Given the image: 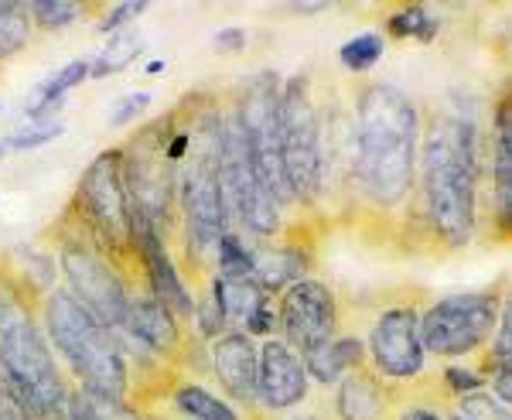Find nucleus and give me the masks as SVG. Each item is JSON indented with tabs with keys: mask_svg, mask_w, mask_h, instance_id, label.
Instances as JSON below:
<instances>
[{
	"mask_svg": "<svg viewBox=\"0 0 512 420\" xmlns=\"http://www.w3.org/2000/svg\"><path fill=\"white\" fill-rule=\"evenodd\" d=\"M359 151H355V175L362 192L376 205L393 209L403 202L414 181L417 154V110L407 93L396 86H369L359 96Z\"/></svg>",
	"mask_w": 512,
	"mask_h": 420,
	"instance_id": "nucleus-1",
	"label": "nucleus"
},
{
	"mask_svg": "<svg viewBox=\"0 0 512 420\" xmlns=\"http://www.w3.org/2000/svg\"><path fill=\"white\" fill-rule=\"evenodd\" d=\"M41 321H45V335L55 356L69 366L86 400L120 407L130 390L127 352H123L120 335L103 325L69 287L48 291Z\"/></svg>",
	"mask_w": 512,
	"mask_h": 420,
	"instance_id": "nucleus-2",
	"label": "nucleus"
},
{
	"mask_svg": "<svg viewBox=\"0 0 512 420\" xmlns=\"http://www.w3.org/2000/svg\"><path fill=\"white\" fill-rule=\"evenodd\" d=\"M478 147L465 120H437L424 147V199L434 233L461 246L475 226Z\"/></svg>",
	"mask_w": 512,
	"mask_h": 420,
	"instance_id": "nucleus-3",
	"label": "nucleus"
},
{
	"mask_svg": "<svg viewBox=\"0 0 512 420\" xmlns=\"http://www.w3.org/2000/svg\"><path fill=\"white\" fill-rule=\"evenodd\" d=\"M222 127L226 120L219 117V110L198 113V120H192V151L178 168V209L185 219L188 253L216 250V243L229 233V222H233L219 168Z\"/></svg>",
	"mask_w": 512,
	"mask_h": 420,
	"instance_id": "nucleus-4",
	"label": "nucleus"
},
{
	"mask_svg": "<svg viewBox=\"0 0 512 420\" xmlns=\"http://www.w3.org/2000/svg\"><path fill=\"white\" fill-rule=\"evenodd\" d=\"M0 376L31 420H69L72 393L35 315L0 332Z\"/></svg>",
	"mask_w": 512,
	"mask_h": 420,
	"instance_id": "nucleus-5",
	"label": "nucleus"
},
{
	"mask_svg": "<svg viewBox=\"0 0 512 420\" xmlns=\"http://www.w3.org/2000/svg\"><path fill=\"white\" fill-rule=\"evenodd\" d=\"M72 219L82 233L110 253L113 260L130 250V195L123 181V147L99 151L82 171L72 199Z\"/></svg>",
	"mask_w": 512,
	"mask_h": 420,
	"instance_id": "nucleus-6",
	"label": "nucleus"
},
{
	"mask_svg": "<svg viewBox=\"0 0 512 420\" xmlns=\"http://www.w3.org/2000/svg\"><path fill=\"white\" fill-rule=\"evenodd\" d=\"M233 120L243 130L246 151L256 168V175L267 185V192L284 205L297 202L291 192V181L284 171V147H280V86L274 72H256L243 86V96L236 103Z\"/></svg>",
	"mask_w": 512,
	"mask_h": 420,
	"instance_id": "nucleus-7",
	"label": "nucleus"
},
{
	"mask_svg": "<svg viewBox=\"0 0 512 420\" xmlns=\"http://www.w3.org/2000/svg\"><path fill=\"white\" fill-rule=\"evenodd\" d=\"M280 147L294 199H318L325 188V147H321V120L311 100V82L304 76H294L280 89Z\"/></svg>",
	"mask_w": 512,
	"mask_h": 420,
	"instance_id": "nucleus-8",
	"label": "nucleus"
},
{
	"mask_svg": "<svg viewBox=\"0 0 512 420\" xmlns=\"http://www.w3.org/2000/svg\"><path fill=\"white\" fill-rule=\"evenodd\" d=\"M59 267L65 274L69 291L76 294V298L86 304L103 325H110L113 332H120L123 315H127L130 287L117 270V260H113L93 236L82 233L76 226V233H62Z\"/></svg>",
	"mask_w": 512,
	"mask_h": 420,
	"instance_id": "nucleus-9",
	"label": "nucleus"
},
{
	"mask_svg": "<svg viewBox=\"0 0 512 420\" xmlns=\"http://www.w3.org/2000/svg\"><path fill=\"white\" fill-rule=\"evenodd\" d=\"M219 168H222V192H226L229 216L243 222L253 236H274L280 229V202L267 192V185L256 175L250 151H246L243 130H239V123L233 117L222 127Z\"/></svg>",
	"mask_w": 512,
	"mask_h": 420,
	"instance_id": "nucleus-10",
	"label": "nucleus"
},
{
	"mask_svg": "<svg viewBox=\"0 0 512 420\" xmlns=\"http://www.w3.org/2000/svg\"><path fill=\"white\" fill-rule=\"evenodd\" d=\"M499 321V301L492 294H454L437 301L420 318V339L437 356H465L492 335Z\"/></svg>",
	"mask_w": 512,
	"mask_h": 420,
	"instance_id": "nucleus-11",
	"label": "nucleus"
},
{
	"mask_svg": "<svg viewBox=\"0 0 512 420\" xmlns=\"http://www.w3.org/2000/svg\"><path fill=\"white\" fill-rule=\"evenodd\" d=\"M335 321V294L321 280H297L280 298L277 325L284 328L287 345L301 349V356H308V352L335 339Z\"/></svg>",
	"mask_w": 512,
	"mask_h": 420,
	"instance_id": "nucleus-12",
	"label": "nucleus"
},
{
	"mask_svg": "<svg viewBox=\"0 0 512 420\" xmlns=\"http://www.w3.org/2000/svg\"><path fill=\"white\" fill-rule=\"evenodd\" d=\"M369 352H373L379 373L393 380H414L424 369V339H420V318L410 308H390L379 315L373 335H369Z\"/></svg>",
	"mask_w": 512,
	"mask_h": 420,
	"instance_id": "nucleus-13",
	"label": "nucleus"
},
{
	"mask_svg": "<svg viewBox=\"0 0 512 420\" xmlns=\"http://www.w3.org/2000/svg\"><path fill=\"white\" fill-rule=\"evenodd\" d=\"M256 352V403L267 410H287L308 397V369L291 345L284 339H267Z\"/></svg>",
	"mask_w": 512,
	"mask_h": 420,
	"instance_id": "nucleus-14",
	"label": "nucleus"
},
{
	"mask_svg": "<svg viewBox=\"0 0 512 420\" xmlns=\"http://www.w3.org/2000/svg\"><path fill=\"white\" fill-rule=\"evenodd\" d=\"M120 342L137 345L140 352H151V356H175L181 349V321L171 315L164 304L154 298L151 291H130L127 298V315L120 325Z\"/></svg>",
	"mask_w": 512,
	"mask_h": 420,
	"instance_id": "nucleus-15",
	"label": "nucleus"
},
{
	"mask_svg": "<svg viewBox=\"0 0 512 420\" xmlns=\"http://www.w3.org/2000/svg\"><path fill=\"white\" fill-rule=\"evenodd\" d=\"M260 345L246 332H222L212 339V369L222 390L236 403H256V366H260Z\"/></svg>",
	"mask_w": 512,
	"mask_h": 420,
	"instance_id": "nucleus-16",
	"label": "nucleus"
},
{
	"mask_svg": "<svg viewBox=\"0 0 512 420\" xmlns=\"http://www.w3.org/2000/svg\"><path fill=\"white\" fill-rule=\"evenodd\" d=\"M492 185H495V222L512 236V86L502 93L495 110V154H492Z\"/></svg>",
	"mask_w": 512,
	"mask_h": 420,
	"instance_id": "nucleus-17",
	"label": "nucleus"
},
{
	"mask_svg": "<svg viewBox=\"0 0 512 420\" xmlns=\"http://www.w3.org/2000/svg\"><path fill=\"white\" fill-rule=\"evenodd\" d=\"M212 301H216L219 315H222V325L229 332H246L253 325L256 311L270 301V294L263 291L260 284L253 280H226V277H216L212 280Z\"/></svg>",
	"mask_w": 512,
	"mask_h": 420,
	"instance_id": "nucleus-18",
	"label": "nucleus"
},
{
	"mask_svg": "<svg viewBox=\"0 0 512 420\" xmlns=\"http://www.w3.org/2000/svg\"><path fill=\"white\" fill-rule=\"evenodd\" d=\"M89 79V62L86 59H76L69 65H62L59 72H52L45 82L38 86V96L31 106H24V117L31 123H41V120H55V113L65 106V96L72 93L76 86Z\"/></svg>",
	"mask_w": 512,
	"mask_h": 420,
	"instance_id": "nucleus-19",
	"label": "nucleus"
},
{
	"mask_svg": "<svg viewBox=\"0 0 512 420\" xmlns=\"http://www.w3.org/2000/svg\"><path fill=\"white\" fill-rule=\"evenodd\" d=\"M304 359V369H308V376H315L321 383H335L342 380L349 369L359 366L362 359V342L359 339H332L328 345H321V349L308 352Z\"/></svg>",
	"mask_w": 512,
	"mask_h": 420,
	"instance_id": "nucleus-20",
	"label": "nucleus"
},
{
	"mask_svg": "<svg viewBox=\"0 0 512 420\" xmlns=\"http://www.w3.org/2000/svg\"><path fill=\"white\" fill-rule=\"evenodd\" d=\"M304 260L297 250H253V280L263 291H277V287H291L301 280Z\"/></svg>",
	"mask_w": 512,
	"mask_h": 420,
	"instance_id": "nucleus-21",
	"label": "nucleus"
},
{
	"mask_svg": "<svg viewBox=\"0 0 512 420\" xmlns=\"http://www.w3.org/2000/svg\"><path fill=\"white\" fill-rule=\"evenodd\" d=\"M35 38V21H31L28 4L18 0H0V62L18 59Z\"/></svg>",
	"mask_w": 512,
	"mask_h": 420,
	"instance_id": "nucleus-22",
	"label": "nucleus"
},
{
	"mask_svg": "<svg viewBox=\"0 0 512 420\" xmlns=\"http://www.w3.org/2000/svg\"><path fill=\"white\" fill-rule=\"evenodd\" d=\"M140 45H144V41H140L134 28L110 35V41H106L96 59L89 62V79H110V76H117V72L130 69V65L140 59V52H144Z\"/></svg>",
	"mask_w": 512,
	"mask_h": 420,
	"instance_id": "nucleus-23",
	"label": "nucleus"
},
{
	"mask_svg": "<svg viewBox=\"0 0 512 420\" xmlns=\"http://www.w3.org/2000/svg\"><path fill=\"white\" fill-rule=\"evenodd\" d=\"M175 407L185 414L188 420H239L233 410V403H226L216 397L212 390H205L202 383H178L175 386Z\"/></svg>",
	"mask_w": 512,
	"mask_h": 420,
	"instance_id": "nucleus-24",
	"label": "nucleus"
},
{
	"mask_svg": "<svg viewBox=\"0 0 512 420\" xmlns=\"http://www.w3.org/2000/svg\"><path fill=\"white\" fill-rule=\"evenodd\" d=\"M338 414L342 420H376L383 414V397L366 376H349L338 390Z\"/></svg>",
	"mask_w": 512,
	"mask_h": 420,
	"instance_id": "nucleus-25",
	"label": "nucleus"
},
{
	"mask_svg": "<svg viewBox=\"0 0 512 420\" xmlns=\"http://www.w3.org/2000/svg\"><path fill=\"white\" fill-rule=\"evenodd\" d=\"M216 263H219V274L226 280H253V250L246 246L239 236L229 229L226 236L216 243ZM256 284V280H253Z\"/></svg>",
	"mask_w": 512,
	"mask_h": 420,
	"instance_id": "nucleus-26",
	"label": "nucleus"
},
{
	"mask_svg": "<svg viewBox=\"0 0 512 420\" xmlns=\"http://www.w3.org/2000/svg\"><path fill=\"white\" fill-rule=\"evenodd\" d=\"M28 11H31V21H35V28H41V31H62V28H69V24L82 21V14H86V4H76V0H31Z\"/></svg>",
	"mask_w": 512,
	"mask_h": 420,
	"instance_id": "nucleus-27",
	"label": "nucleus"
},
{
	"mask_svg": "<svg viewBox=\"0 0 512 420\" xmlns=\"http://www.w3.org/2000/svg\"><path fill=\"white\" fill-rule=\"evenodd\" d=\"M65 134L62 120H41V123H28V127L14 130V134L0 137V154L11 151H35V147H45L52 140H59Z\"/></svg>",
	"mask_w": 512,
	"mask_h": 420,
	"instance_id": "nucleus-28",
	"label": "nucleus"
},
{
	"mask_svg": "<svg viewBox=\"0 0 512 420\" xmlns=\"http://www.w3.org/2000/svg\"><path fill=\"white\" fill-rule=\"evenodd\" d=\"M441 28V21L434 18L427 7H403L390 18V35L393 38H417V41H431Z\"/></svg>",
	"mask_w": 512,
	"mask_h": 420,
	"instance_id": "nucleus-29",
	"label": "nucleus"
},
{
	"mask_svg": "<svg viewBox=\"0 0 512 420\" xmlns=\"http://www.w3.org/2000/svg\"><path fill=\"white\" fill-rule=\"evenodd\" d=\"M338 59L349 72H366L373 69V65L383 59V38L379 35H355L342 45V52H338Z\"/></svg>",
	"mask_w": 512,
	"mask_h": 420,
	"instance_id": "nucleus-30",
	"label": "nucleus"
},
{
	"mask_svg": "<svg viewBox=\"0 0 512 420\" xmlns=\"http://www.w3.org/2000/svg\"><path fill=\"white\" fill-rule=\"evenodd\" d=\"M28 315H31V298L24 294V287L18 280L0 270V332L18 325V321Z\"/></svg>",
	"mask_w": 512,
	"mask_h": 420,
	"instance_id": "nucleus-31",
	"label": "nucleus"
},
{
	"mask_svg": "<svg viewBox=\"0 0 512 420\" xmlns=\"http://www.w3.org/2000/svg\"><path fill=\"white\" fill-rule=\"evenodd\" d=\"M144 11H147V0H127V4L110 7V11H106V18L99 21V31H103V35H117V31H127L130 21H137Z\"/></svg>",
	"mask_w": 512,
	"mask_h": 420,
	"instance_id": "nucleus-32",
	"label": "nucleus"
},
{
	"mask_svg": "<svg viewBox=\"0 0 512 420\" xmlns=\"http://www.w3.org/2000/svg\"><path fill=\"white\" fill-rule=\"evenodd\" d=\"M147 103H151V93H147V89L120 96L117 106H113V113H110V123H113V127H127V123H134L140 113L147 110Z\"/></svg>",
	"mask_w": 512,
	"mask_h": 420,
	"instance_id": "nucleus-33",
	"label": "nucleus"
},
{
	"mask_svg": "<svg viewBox=\"0 0 512 420\" xmlns=\"http://www.w3.org/2000/svg\"><path fill=\"white\" fill-rule=\"evenodd\" d=\"M216 48H219V52H239V48H246V31L222 28L216 35Z\"/></svg>",
	"mask_w": 512,
	"mask_h": 420,
	"instance_id": "nucleus-34",
	"label": "nucleus"
},
{
	"mask_svg": "<svg viewBox=\"0 0 512 420\" xmlns=\"http://www.w3.org/2000/svg\"><path fill=\"white\" fill-rule=\"evenodd\" d=\"M69 420H106L86 397H72L69 403Z\"/></svg>",
	"mask_w": 512,
	"mask_h": 420,
	"instance_id": "nucleus-35",
	"label": "nucleus"
},
{
	"mask_svg": "<svg viewBox=\"0 0 512 420\" xmlns=\"http://www.w3.org/2000/svg\"><path fill=\"white\" fill-rule=\"evenodd\" d=\"M495 393L506 403H512V366H502V373L495 376Z\"/></svg>",
	"mask_w": 512,
	"mask_h": 420,
	"instance_id": "nucleus-36",
	"label": "nucleus"
},
{
	"mask_svg": "<svg viewBox=\"0 0 512 420\" xmlns=\"http://www.w3.org/2000/svg\"><path fill=\"white\" fill-rule=\"evenodd\" d=\"M451 383L454 386H465V390H472V386H478V383H482V380H478V376L475 373H461V369H451Z\"/></svg>",
	"mask_w": 512,
	"mask_h": 420,
	"instance_id": "nucleus-37",
	"label": "nucleus"
},
{
	"mask_svg": "<svg viewBox=\"0 0 512 420\" xmlns=\"http://www.w3.org/2000/svg\"><path fill=\"white\" fill-rule=\"evenodd\" d=\"M512 352V308L506 315V328H502V339H499V356H509Z\"/></svg>",
	"mask_w": 512,
	"mask_h": 420,
	"instance_id": "nucleus-38",
	"label": "nucleus"
},
{
	"mask_svg": "<svg viewBox=\"0 0 512 420\" xmlns=\"http://www.w3.org/2000/svg\"><path fill=\"white\" fill-rule=\"evenodd\" d=\"M403 420H437V417L431 414V410H410V414L403 417Z\"/></svg>",
	"mask_w": 512,
	"mask_h": 420,
	"instance_id": "nucleus-39",
	"label": "nucleus"
},
{
	"mask_svg": "<svg viewBox=\"0 0 512 420\" xmlns=\"http://www.w3.org/2000/svg\"><path fill=\"white\" fill-rule=\"evenodd\" d=\"M161 69H164V62L158 59V62H151V65H147V69H144V72H147V76H158V72H161Z\"/></svg>",
	"mask_w": 512,
	"mask_h": 420,
	"instance_id": "nucleus-40",
	"label": "nucleus"
},
{
	"mask_svg": "<svg viewBox=\"0 0 512 420\" xmlns=\"http://www.w3.org/2000/svg\"><path fill=\"white\" fill-rule=\"evenodd\" d=\"M502 359V366H512V352H509V356H499Z\"/></svg>",
	"mask_w": 512,
	"mask_h": 420,
	"instance_id": "nucleus-41",
	"label": "nucleus"
},
{
	"mask_svg": "<svg viewBox=\"0 0 512 420\" xmlns=\"http://www.w3.org/2000/svg\"><path fill=\"white\" fill-rule=\"evenodd\" d=\"M301 420H311V417H301Z\"/></svg>",
	"mask_w": 512,
	"mask_h": 420,
	"instance_id": "nucleus-42",
	"label": "nucleus"
},
{
	"mask_svg": "<svg viewBox=\"0 0 512 420\" xmlns=\"http://www.w3.org/2000/svg\"><path fill=\"white\" fill-rule=\"evenodd\" d=\"M0 110H4V106H0Z\"/></svg>",
	"mask_w": 512,
	"mask_h": 420,
	"instance_id": "nucleus-43",
	"label": "nucleus"
}]
</instances>
